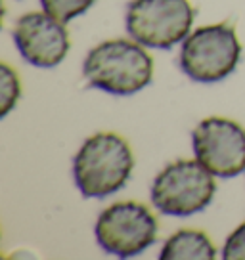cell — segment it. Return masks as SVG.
I'll use <instances>...</instances> for the list:
<instances>
[{
	"label": "cell",
	"instance_id": "8992f818",
	"mask_svg": "<svg viewBox=\"0 0 245 260\" xmlns=\"http://www.w3.org/2000/svg\"><path fill=\"white\" fill-rule=\"evenodd\" d=\"M94 234L106 252L119 258H131L154 245L157 237V220L146 205L121 201L102 211Z\"/></svg>",
	"mask_w": 245,
	"mask_h": 260
},
{
	"label": "cell",
	"instance_id": "52a82bcc",
	"mask_svg": "<svg viewBox=\"0 0 245 260\" xmlns=\"http://www.w3.org/2000/svg\"><path fill=\"white\" fill-rule=\"evenodd\" d=\"M196 159L219 178L245 172V128L224 117H209L192 134Z\"/></svg>",
	"mask_w": 245,
	"mask_h": 260
},
{
	"label": "cell",
	"instance_id": "6da1fadb",
	"mask_svg": "<svg viewBox=\"0 0 245 260\" xmlns=\"http://www.w3.org/2000/svg\"><path fill=\"white\" fill-rule=\"evenodd\" d=\"M82 75L94 88L113 96H132L151 82L154 59L134 39H113L90 50Z\"/></svg>",
	"mask_w": 245,
	"mask_h": 260
},
{
	"label": "cell",
	"instance_id": "3957f363",
	"mask_svg": "<svg viewBox=\"0 0 245 260\" xmlns=\"http://www.w3.org/2000/svg\"><path fill=\"white\" fill-rule=\"evenodd\" d=\"M241 56L236 29L228 23L205 25L190 32L180 48V67L196 82H221L234 73Z\"/></svg>",
	"mask_w": 245,
	"mask_h": 260
},
{
	"label": "cell",
	"instance_id": "30bf717a",
	"mask_svg": "<svg viewBox=\"0 0 245 260\" xmlns=\"http://www.w3.org/2000/svg\"><path fill=\"white\" fill-rule=\"evenodd\" d=\"M19 96H21V84L17 73L10 65H0V102H2L0 117H6L16 107Z\"/></svg>",
	"mask_w": 245,
	"mask_h": 260
},
{
	"label": "cell",
	"instance_id": "ba28073f",
	"mask_svg": "<svg viewBox=\"0 0 245 260\" xmlns=\"http://www.w3.org/2000/svg\"><path fill=\"white\" fill-rule=\"evenodd\" d=\"M14 42L27 63L52 69L66 59L69 52V32L66 23L48 12H31L17 19Z\"/></svg>",
	"mask_w": 245,
	"mask_h": 260
},
{
	"label": "cell",
	"instance_id": "7c38bea8",
	"mask_svg": "<svg viewBox=\"0 0 245 260\" xmlns=\"http://www.w3.org/2000/svg\"><path fill=\"white\" fill-rule=\"evenodd\" d=\"M224 260H245V222L232 232L222 249Z\"/></svg>",
	"mask_w": 245,
	"mask_h": 260
},
{
	"label": "cell",
	"instance_id": "8fae6325",
	"mask_svg": "<svg viewBox=\"0 0 245 260\" xmlns=\"http://www.w3.org/2000/svg\"><path fill=\"white\" fill-rule=\"evenodd\" d=\"M44 12L54 16L59 21H71L73 17L82 16L96 0H41Z\"/></svg>",
	"mask_w": 245,
	"mask_h": 260
},
{
	"label": "cell",
	"instance_id": "9c48e42d",
	"mask_svg": "<svg viewBox=\"0 0 245 260\" xmlns=\"http://www.w3.org/2000/svg\"><path fill=\"white\" fill-rule=\"evenodd\" d=\"M217 249L207 234L197 230H178L165 241L159 252L161 260H212Z\"/></svg>",
	"mask_w": 245,
	"mask_h": 260
},
{
	"label": "cell",
	"instance_id": "7a4b0ae2",
	"mask_svg": "<svg viewBox=\"0 0 245 260\" xmlns=\"http://www.w3.org/2000/svg\"><path fill=\"white\" fill-rule=\"evenodd\" d=\"M132 169L131 146L113 132H98L86 138L73 159L77 189L88 199H102L122 189Z\"/></svg>",
	"mask_w": 245,
	"mask_h": 260
},
{
	"label": "cell",
	"instance_id": "5b68a950",
	"mask_svg": "<svg viewBox=\"0 0 245 260\" xmlns=\"http://www.w3.org/2000/svg\"><path fill=\"white\" fill-rule=\"evenodd\" d=\"M194 8L190 0H132L125 25L136 42L147 48L169 50L190 35Z\"/></svg>",
	"mask_w": 245,
	"mask_h": 260
},
{
	"label": "cell",
	"instance_id": "277c9868",
	"mask_svg": "<svg viewBox=\"0 0 245 260\" xmlns=\"http://www.w3.org/2000/svg\"><path fill=\"white\" fill-rule=\"evenodd\" d=\"M215 191V174L197 159H178L156 176L151 184V203L169 216H192L211 205Z\"/></svg>",
	"mask_w": 245,
	"mask_h": 260
}]
</instances>
